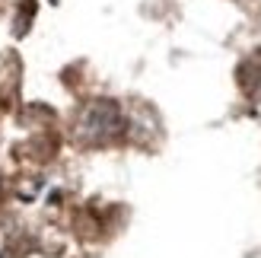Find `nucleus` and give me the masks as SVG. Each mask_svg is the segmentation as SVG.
Here are the masks:
<instances>
[{"label":"nucleus","instance_id":"nucleus-1","mask_svg":"<svg viewBox=\"0 0 261 258\" xmlns=\"http://www.w3.org/2000/svg\"><path fill=\"white\" fill-rule=\"evenodd\" d=\"M124 134H127V118H124L121 106L115 99H102V96L86 99L70 121V137L89 150L112 147Z\"/></svg>","mask_w":261,"mask_h":258},{"label":"nucleus","instance_id":"nucleus-2","mask_svg":"<svg viewBox=\"0 0 261 258\" xmlns=\"http://www.w3.org/2000/svg\"><path fill=\"white\" fill-rule=\"evenodd\" d=\"M236 83H239V89H242V93L249 96L252 102H261V48L252 51V55L239 64Z\"/></svg>","mask_w":261,"mask_h":258}]
</instances>
